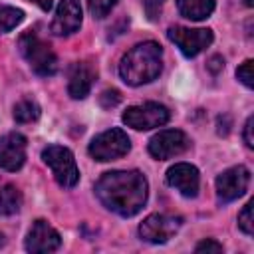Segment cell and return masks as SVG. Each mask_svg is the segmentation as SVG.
<instances>
[{
  "mask_svg": "<svg viewBox=\"0 0 254 254\" xmlns=\"http://www.w3.org/2000/svg\"><path fill=\"white\" fill-rule=\"evenodd\" d=\"M95 194L107 210L135 216L147 202L149 185L139 171H109L95 183Z\"/></svg>",
  "mask_w": 254,
  "mask_h": 254,
  "instance_id": "1",
  "label": "cell"
},
{
  "mask_svg": "<svg viewBox=\"0 0 254 254\" xmlns=\"http://www.w3.org/2000/svg\"><path fill=\"white\" fill-rule=\"evenodd\" d=\"M214 6H216L214 0H177L179 14L194 22L206 20L214 12Z\"/></svg>",
  "mask_w": 254,
  "mask_h": 254,
  "instance_id": "16",
  "label": "cell"
},
{
  "mask_svg": "<svg viewBox=\"0 0 254 254\" xmlns=\"http://www.w3.org/2000/svg\"><path fill=\"white\" fill-rule=\"evenodd\" d=\"M189 145L190 141L181 129H163L151 137L147 149H149V155L155 157L157 161H167L171 157L185 153Z\"/></svg>",
  "mask_w": 254,
  "mask_h": 254,
  "instance_id": "9",
  "label": "cell"
},
{
  "mask_svg": "<svg viewBox=\"0 0 254 254\" xmlns=\"http://www.w3.org/2000/svg\"><path fill=\"white\" fill-rule=\"evenodd\" d=\"M18 48H20V54L24 56V60L30 64V67L38 75L48 77L58 71V58H56L54 50L36 32H32V30L24 32L18 40Z\"/></svg>",
  "mask_w": 254,
  "mask_h": 254,
  "instance_id": "3",
  "label": "cell"
},
{
  "mask_svg": "<svg viewBox=\"0 0 254 254\" xmlns=\"http://www.w3.org/2000/svg\"><path fill=\"white\" fill-rule=\"evenodd\" d=\"M30 2L38 4V6H40L42 10H46V12H48V10L52 8V4H54V0H30Z\"/></svg>",
  "mask_w": 254,
  "mask_h": 254,
  "instance_id": "28",
  "label": "cell"
},
{
  "mask_svg": "<svg viewBox=\"0 0 254 254\" xmlns=\"http://www.w3.org/2000/svg\"><path fill=\"white\" fill-rule=\"evenodd\" d=\"M236 77L248 87L252 89L254 87V73H252V60H246L242 65L236 67Z\"/></svg>",
  "mask_w": 254,
  "mask_h": 254,
  "instance_id": "22",
  "label": "cell"
},
{
  "mask_svg": "<svg viewBox=\"0 0 254 254\" xmlns=\"http://www.w3.org/2000/svg\"><path fill=\"white\" fill-rule=\"evenodd\" d=\"M238 228L244 232V234H248V236H252V232H254V218H252V200L250 202H246L244 204V208L240 210V214H238Z\"/></svg>",
  "mask_w": 254,
  "mask_h": 254,
  "instance_id": "21",
  "label": "cell"
},
{
  "mask_svg": "<svg viewBox=\"0 0 254 254\" xmlns=\"http://www.w3.org/2000/svg\"><path fill=\"white\" fill-rule=\"evenodd\" d=\"M22 20H24V12L20 8L0 4V34L14 30Z\"/></svg>",
  "mask_w": 254,
  "mask_h": 254,
  "instance_id": "19",
  "label": "cell"
},
{
  "mask_svg": "<svg viewBox=\"0 0 254 254\" xmlns=\"http://www.w3.org/2000/svg\"><path fill=\"white\" fill-rule=\"evenodd\" d=\"M167 38L181 50L185 58L198 56L214 40L212 30L208 28H185V26H171L167 30Z\"/></svg>",
  "mask_w": 254,
  "mask_h": 254,
  "instance_id": "7",
  "label": "cell"
},
{
  "mask_svg": "<svg viewBox=\"0 0 254 254\" xmlns=\"http://www.w3.org/2000/svg\"><path fill=\"white\" fill-rule=\"evenodd\" d=\"M22 192L14 185H6L0 189V216L16 214L22 208Z\"/></svg>",
  "mask_w": 254,
  "mask_h": 254,
  "instance_id": "17",
  "label": "cell"
},
{
  "mask_svg": "<svg viewBox=\"0 0 254 254\" xmlns=\"http://www.w3.org/2000/svg\"><path fill=\"white\" fill-rule=\"evenodd\" d=\"M131 149V141L127 137V133L119 127L107 129L99 135H95L89 143V155L95 161L107 163V161H115L119 157H125Z\"/></svg>",
  "mask_w": 254,
  "mask_h": 254,
  "instance_id": "5",
  "label": "cell"
},
{
  "mask_svg": "<svg viewBox=\"0 0 254 254\" xmlns=\"http://www.w3.org/2000/svg\"><path fill=\"white\" fill-rule=\"evenodd\" d=\"M252 125H254V115H250V117L246 119V123H244V143H246V147H248V149H252V147H254Z\"/></svg>",
  "mask_w": 254,
  "mask_h": 254,
  "instance_id": "26",
  "label": "cell"
},
{
  "mask_svg": "<svg viewBox=\"0 0 254 254\" xmlns=\"http://www.w3.org/2000/svg\"><path fill=\"white\" fill-rule=\"evenodd\" d=\"M81 4L79 0H60L56 16L52 20V32L56 36H71L81 28Z\"/></svg>",
  "mask_w": 254,
  "mask_h": 254,
  "instance_id": "14",
  "label": "cell"
},
{
  "mask_svg": "<svg viewBox=\"0 0 254 254\" xmlns=\"http://www.w3.org/2000/svg\"><path fill=\"white\" fill-rule=\"evenodd\" d=\"M117 0H87V8H89V14L97 20L105 18L113 8H115Z\"/></svg>",
  "mask_w": 254,
  "mask_h": 254,
  "instance_id": "20",
  "label": "cell"
},
{
  "mask_svg": "<svg viewBox=\"0 0 254 254\" xmlns=\"http://www.w3.org/2000/svg\"><path fill=\"white\" fill-rule=\"evenodd\" d=\"M40 117V105L34 99H22L14 105V119L18 123H32Z\"/></svg>",
  "mask_w": 254,
  "mask_h": 254,
  "instance_id": "18",
  "label": "cell"
},
{
  "mask_svg": "<svg viewBox=\"0 0 254 254\" xmlns=\"http://www.w3.org/2000/svg\"><path fill=\"white\" fill-rule=\"evenodd\" d=\"M181 222H183L181 216L155 212V214H149L139 224V236L151 244H165L177 234V230L181 228Z\"/></svg>",
  "mask_w": 254,
  "mask_h": 254,
  "instance_id": "8",
  "label": "cell"
},
{
  "mask_svg": "<svg viewBox=\"0 0 254 254\" xmlns=\"http://www.w3.org/2000/svg\"><path fill=\"white\" fill-rule=\"evenodd\" d=\"M97 77V69L91 62H75L67 73V93L71 99H83L91 91V85Z\"/></svg>",
  "mask_w": 254,
  "mask_h": 254,
  "instance_id": "15",
  "label": "cell"
},
{
  "mask_svg": "<svg viewBox=\"0 0 254 254\" xmlns=\"http://www.w3.org/2000/svg\"><path fill=\"white\" fill-rule=\"evenodd\" d=\"M171 119V111L157 101H147L141 105H131L123 113V123L137 131H147L155 127H163Z\"/></svg>",
  "mask_w": 254,
  "mask_h": 254,
  "instance_id": "6",
  "label": "cell"
},
{
  "mask_svg": "<svg viewBox=\"0 0 254 254\" xmlns=\"http://www.w3.org/2000/svg\"><path fill=\"white\" fill-rule=\"evenodd\" d=\"M60 244H62L60 232L52 224H48V220H42V218H38L26 234V250L32 254L54 252L60 248Z\"/></svg>",
  "mask_w": 254,
  "mask_h": 254,
  "instance_id": "11",
  "label": "cell"
},
{
  "mask_svg": "<svg viewBox=\"0 0 254 254\" xmlns=\"http://www.w3.org/2000/svg\"><path fill=\"white\" fill-rule=\"evenodd\" d=\"M42 159L52 169V175H54L56 183L62 189H71V187L77 185V181H79V169L75 165L73 153L67 147L48 145L42 151Z\"/></svg>",
  "mask_w": 254,
  "mask_h": 254,
  "instance_id": "4",
  "label": "cell"
},
{
  "mask_svg": "<svg viewBox=\"0 0 254 254\" xmlns=\"http://www.w3.org/2000/svg\"><path fill=\"white\" fill-rule=\"evenodd\" d=\"M4 242H6V240H4V234L0 232V246H4Z\"/></svg>",
  "mask_w": 254,
  "mask_h": 254,
  "instance_id": "30",
  "label": "cell"
},
{
  "mask_svg": "<svg viewBox=\"0 0 254 254\" xmlns=\"http://www.w3.org/2000/svg\"><path fill=\"white\" fill-rule=\"evenodd\" d=\"M244 4L250 8V6H254V0H244Z\"/></svg>",
  "mask_w": 254,
  "mask_h": 254,
  "instance_id": "29",
  "label": "cell"
},
{
  "mask_svg": "<svg viewBox=\"0 0 254 254\" xmlns=\"http://www.w3.org/2000/svg\"><path fill=\"white\" fill-rule=\"evenodd\" d=\"M163 69V48L157 42L133 46L119 64V75L127 85H143L159 77Z\"/></svg>",
  "mask_w": 254,
  "mask_h": 254,
  "instance_id": "2",
  "label": "cell"
},
{
  "mask_svg": "<svg viewBox=\"0 0 254 254\" xmlns=\"http://www.w3.org/2000/svg\"><path fill=\"white\" fill-rule=\"evenodd\" d=\"M224 248H222V244L220 242H216V240H212V238H206V240H202V242H198L196 244V248H194V252H198V254H202V252H214V254H218V252H222Z\"/></svg>",
  "mask_w": 254,
  "mask_h": 254,
  "instance_id": "25",
  "label": "cell"
},
{
  "mask_svg": "<svg viewBox=\"0 0 254 254\" xmlns=\"http://www.w3.org/2000/svg\"><path fill=\"white\" fill-rule=\"evenodd\" d=\"M141 4H143V10H145L147 18L151 22H155L161 16V10H163L165 0H141Z\"/></svg>",
  "mask_w": 254,
  "mask_h": 254,
  "instance_id": "23",
  "label": "cell"
},
{
  "mask_svg": "<svg viewBox=\"0 0 254 254\" xmlns=\"http://www.w3.org/2000/svg\"><path fill=\"white\" fill-rule=\"evenodd\" d=\"M250 183V171L244 165L230 167L216 177V198L218 202H232L242 196Z\"/></svg>",
  "mask_w": 254,
  "mask_h": 254,
  "instance_id": "10",
  "label": "cell"
},
{
  "mask_svg": "<svg viewBox=\"0 0 254 254\" xmlns=\"http://www.w3.org/2000/svg\"><path fill=\"white\" fill-rule=\"evenodd\" d=\"M28 141L22 133H6L0 137V167L4 171H18L26 161Z\"/></svg>",
  "mask_w": 254,
  "mask_h": 254,
  "instance_id": "12",
  "label": "cell"
},
{
  "mask_svg": "<svg viewBox=\"0 0 254 254\" xmlns=\"http://www.w3.org/2000/svg\"><path fill=\"white\" fill-rule=\"evenodd\" d=\"M119 101H121V93H119L117 89H105V91L99 95V103H101V107H105V109L115 107Z\"/></svg>",
  "mask_w": 254,
  "mask_h": 254,
  "instance_id": "24",
  "label": "cell"
},
{
  "mask_svg": "<svg viewBox=\"0 0 254 254\" xmlns=\"http://www.w3.org/2000/svg\"><path fill=\"white\" fill-rule=\"evenodd\" d=\"M167 183L173 189H177L183 196L194 198L198 194V187H200L198 169L190 163H177L167 171Z\"/></svg>",
  "mask_w": 254,
  "mask_h": 254,
  "instance_id": "13",
  "label": "cell"
},
{
  "mask_svg": "<svg viewBox=\"0 0 254 254\" xmlns=\"http://www.w3.org/2000/svg\"><path fill=\"white\" fill-rule=\"evenodd\" d=\"M206 67L212 71V73H218L222 67H224V60L220 58V56H212L210 60H208V64H206Z\"/></svg>",
  "mask_w": 254,
  "mask_h": 254,
  "instance_id": "27",
  "label": "cell"
}]
</instances>
